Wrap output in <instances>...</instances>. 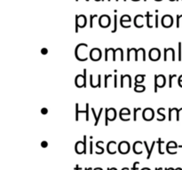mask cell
Returning a JSON list of instances; mask_svg holds the SVG:
<instances>
[{"mask_svg":"<svg viewBox=\"0 0 182 170\" xmlns=\"http://www.w3.org/2000/svg\"><path fill=\"white\" fill-rule=\"evenodd\" d=\"M165 76L163 74L159 75H155V92H157V87L163 88L165 85Z\"/></svg>","mask_w":182,"mask_h":170,"instance_id":"cell-1","label":"cell"},{"mask_svg":"<svg viewBox=\"0 0 182 170\" xmlns=\"http://www.w3.org/2000/svg\"><path fill=\"white\" fill-rule=\"evenodd\" d=\"M86 82V69H84V75L78 74L76 77V86L78 88H82L85 86Z\"/></svg>","mask_w":182,"mask_h":170,"instance_id":"cell-2","label":"cell"},{"mask_svg":"<svg viewBox=\"0 0 182 170\" xmlns=\"http://www.w3.org/2000/svg\"><path fill=\"white\" fill-rule=\"evenodd\" d=\"M76 152L78 154L86 152V136H84V142H77L76 144Z\"/></svg>","mask_w":182,"mask_h":170,"instance_id":"cell-3","label":"cell"},{"mask_svg":"<svg viewBox=\"0 0 182 170\" xmlns=\"http://www.w3.org/2000/svg\"><path fill=\"white\" fill-rule=\"evenodd\" d=\"M117 117V111L114 108L106 109V121L105 125H107V121H114Z\"/></svg>","mask_w":182,"mask_h":170,"instance_id":"cell-4","label":"cell"},{"mask_svg":"<svg viewBox=\"0 0 182 170\" xmlns=\"http://www.w3.org/2000/svg\"><path fill=\"white\" fill-rule=\"evenodd\" d=\"M90 58L93 60H94V61L100 60V58H101V51H100V50L98 49V48H94V49L90 51Z\"/></svg>","mask_w":182,"mask_h":170,"instance_id":"cell-5","label":"cell"},{"mask_svg":"<svg viewBox=\"0 0 182 170\" xmlns=\"http://www.w3.org/2000/svg\"><path fill=\"white\" fill-rule=\"evenodd\" d=\"M118 151H119V152H121V153H123V154H125V153H127V152H129V151H130L129 143L126 141L121 142L118 145Z\"/></svg>","mask_w":182,"mask_h":170,"instance_id":"cell-6","label":"cell"},{"mask_svg":"<svg viewBox=\"0 0 182 170\" xmlns=\"http://www.w3.org/2000/svg\"><path fill=\"white\" fill-rule=\"evenodd\" d=\"M149 58L151 60H158L160 59V51L157 48H153L149 51Z\"/></svg>","mask_w":182,"mask_h":170,"instance_id":"cell-7","label":"cell"},{"mask_svg":"<svg viewBox=\"0 0 182 170\" xmlns=\"http://www.w3.org/2000/svg\"><path fill=\"white\" fill-rule=\"evenodd\" d=\"M172 21H173L172 17L170 16V15H165V16H164L162 19V25L164 26V27H171V26H172V23H173Z\"/></svg>","mask_w":182,"mask_h":170,"instance_id":"cell-8","label":"cell"},{"mask_svg":"<svg viewBox=\"0 0 182 170\" xmlns=\"http://www.w3.org/2000/svg\"><path fill=\"white\" fill-rule=\"evenodd\" d=\"M99 24H100L102 27H108L109 24H110V19H109V17L107 16V15H102L100 18V20H99Z\"/></svg>","mask_w":182,"mask_h":170,"instance_id":"cell-9","label":"cell"},{"mask_svg":"<svg viewBox=\"0 0 182 170\" xmlns=\"http://www.w3.org/2000/svg\"><path fill=\"white\" fill-rule=\"evenodd\" d=\"M143 118L146 121H151L154 118V111L151 108H147L143 111Z\"/></svg>","mask_w":182,"mask_h":170,"instance_id":"cell-10","label":"cell"},{"mask_svg":"<svg viewBox=\"0 0 182 170\" xmlns=\"http://www.w3.org/2000/svg\"><path fill=\"white\" fill-rule=\"evenodd\" d=\"M141 146H142V143L140 141L136 142V143L133 145V152L137 154H140L142 153V150H141Z\"/></svg>","mask_w":182,"mask_h":170,"instance_id":"cell-11","label":"cell"},{"mask_svg":"<svg viewBox=\"0 0 182 170\" xmlns=\"http://www.w3.org/2000/svg\"><path fill=\"white\" fill-rule=\"evenodd\" d=\"M117 145V143H116L115 141H111V142H109L108 144H107V152H109L110 154H115L116 152V150H115V146L114 145Z\"/></svg>","mask_w":182,"mask_h":170,"instance_id":"cell-12","label":"cell"},{"mask_svg":"<svg viewBox=\"0 0 182 170\" xmlns=\"http://www.w3.org/2000/svg\"><path fill=\"white\" fill-rule=\"evenodd\" d=\"M130 114H131V112H130V110L127 108H123L122 110L120 111V118L123 120V121H124V116L125 115L129 116Z\"/></svg>","mask_w":182,"mask_h":170,"instance_id":"cell-13","label":"cell"},{"mask_svg":"<svg viewBox=\"0 0 182 170\" xmlns=\"http://www.w3.org/2000/svg\"><path fill=\"white\" fill-rule=\"evenodd\" d=\"M144 145H145V146H146V148H147V151H148V157H147V159H149L150 158V156H151V152H152V151H153V148H154V146H155V141H154L153 143H152V145H151V149H148V144H147V142H144Z\"/></svg>","mask_w":182,"mask_h":170,"instance_id":"cell-14","label":"cell"},{"mask_svg":"<svg viewBox=\"0 0 182 170\" xmlns=\"http://www.w3.org/2000/svg\"><path fill=\"white\" fill-rule=\"evenodd\" d=\"M135 85H136V86L134 87V91H136V92H139V93L143 92V91L146 90L145 86H143V85H137V83Z\"/></svg>","mask_w":182,"mask_h":170,"instance_id":"cell-15","label":"cell"},{"mask_svg":"<svg viewBox=\"0 0 182 170\" xmlns=\"http://www.w3.org/2000/svg\"><path fill=\"white\" fill-rule=\"evenodd\" d=\"M103 111V108H100V112H99V115H98V117L96 116V114H95V111H94V109L93 108H92V112H93V115L95 116V119H96V121H95V125H97L98 124V122H99V118L100 117V115H101V112Z\"/></svg>","mask_w":182,"mask_h":170,"instance_id":"cell-16","label":"cell"},{"mask_svg":"<svg viewBox=\"0 0 182 170\" xmlns=\"http://www.w3.org/2000/svg\"><path fill=\"white\" fill-rule=\"evenodd\" d=\"M144 77L145 75H141V74H138V75L135 77V81L136 83H140V82H143L144 81Z\"/></svg>","mask_w":182,"mask_h":170,"instance_id":"cell-17","label":"cell"},{"mask_svg":"<svg viewBox=\"0 0 182 170\" xmlns=\"http://www.w3.org/2000/svg\"><path fill=\"white\" fill-rule=\"evenodd\" d=\"M177 147H178V145H177L176 143L173 141L170 142V143L167 145V149H176Z\"/></svg>","mask_w":182,"mask_h":170,"instance_id":"cell-18","label":"cell"},{"mask_svg":"<svg viewBox=\"0 0 182 170\" xmlns=\"http://www.w3.org/2000/svg\"><path fill=\"white\" fill-rule=\"evenodd\" d=\"M139 111H141V108H140V107L134 108V114H133V120H134V121H137V112H139Z\"/></svg>","mask_w":182,"mask_h":170,"instance_id":"cell-19","label":"cell"},{"mask_svg":"<svg viewBox=\"0 0 182 170\" xmlns=\"http://www.w3.org/2000/svg\"><path fill=\"white\" fill-rule=\"evenodd\" d=\"M176 74H173V75H171V74H170V76H169V87L170 88H171L172 87V82H171V81H172V78H174V77H176Z\"/></svg>","mask_w":182,"mask_h":170,"instance_id":"cell-20","label":"cell"},{"mask_svg":"<svg viewBox=\"0 0 182 170\" xmlns=\"http://www.w3.org/2000/svg\"><path fill=\"white\" fill-rule=\"evenodd\" d=\"M158 143H159V153L160 154H164V152L162 151V144H164V142L163 141H161V139H159V141H158Z\"/></svg>","mask_w":182,"mask_h":170,"instance_id":"cell-21","label":"cell"},{"mask_svg":"<svg viewBox=\"0 0 182 170\" xmlns=\"http://www.w3.org/2000/svg\"><path fill=\"white\" fill-rule=\"evenodd\" d=\"M109 77H112L111 74H108V75H105V87H106V88L107 87V79H108Z\"/></svg>","mask_w":182,"mask_h":170,"instance_id":"cell-22","label":"cell"},{"mask_svg":"<svg viewBox=\"0 0 182 170\" xmlns=\"http://www.w3.org/2000/svg\"><path fill=\"white\" fill-rule=\"evenodd\" d=\"M178 48H179V55H178V60H181V54H180V51H181V43H178Z\"/></svg>","mask_w":182,"mask_h":170,"instance_id":"cell-23","label":"cell"},{"mask_svg":"<svg viewBox=\"0 0 182 170\" xmlns=\"http://www.w3.org/2000/svg\"><path fill=\"white\" fill-rule=\"evenodd\" d=\"M48 112V109L47 108H42L41 109V114H46Z\"/></svg>","mask_w":182,"mask_h":170,"instance_id":"cell-24","label":"cell"},{"mask_svg":"<svg viewBox=\"0 0 182 170\" xmlns=\"http://www.w3.org/2000/svg\"><path fill=\"white\" fill-rule=\"evenodd\" d=\"M41 53H42V54H47L48 50L46 49V48H43V49L41 50Z\"/></svg>","mask_w":182,"mask_h":170,"instance_id":"cell-25","label":"cell"},{"mask_svg":"<svg viewBox=\"0 0 182 170\" xmlns=\"http://www.w3.org/2000/svg\"><path fill=\"white\" fill-rule=\"evenodd\" d=\"M76 105H77V116H76V120H77V121H78V114H79L80 112L78 111V104H77Z\"/></svg>","mask_w":182,"mask_h":170,"instance_id":"cell-26","label":"cell"},{"mask_svg":"<svg viewBox=\"0 0 182 170\" xmlns=\"http://www.w3.org/2000/svg\"><path fill=\"white\" fill-rule=\"evenodd\" d=\"M117 31V15H115V27H114V30L112 31V33L116 32Z\"/></svg>","mask_w":182,"mask_h":170,"instance_id":"cell-27","label":"cell"},{"mask_svg":"<svg viewBox=\"0 0 182 170\" xmlns=\"http://www.w3.org/2000/svg\"><path fill=\"white\" fill-rule=\"evenodd\" d=\"M140 164V162H138V161H136V162H134V164H133V167H132V170H137V166Z\"/></svg>","mask_w":182,"mask_h":170,"instance_id":"cell-28","label":"cell"},{"mask_svg":"<svg viewBox=\"0 0 182 170\" xmlns=\"http://www.w3.org/2000/svg\"><path fill=\"white\" fill-rule=\"evenodd\" d=\"M48 145V143L46 141H43L42 143H41V146L42 147H47Z\"/></svg>","mask_w":182,"mask_h":170,"instance_id":"cell-29","label":"cell"},{"mask_svg":"<svg viewBox=\"0 0 182 170\" xmlns=\"http://www.w3.org/2000/svg\"><path fill=\"white\" fill-rule=\"evenodd\" d=\"M90 153H93V141H91V145H90Z\"/></svg>","mask_w":182,"mask_h":170,"instance_id":"cell-30","label":"cell"},{"mask_svg":"<svg viewBox=\"0 0 182 170\" xmlns=\"http://www.w3.org/2000/svg\"><path fill=\"white\" fill-rule=\"evenodd\" d=\"M157 20H158V16H155V27H158V23H157Z\"/></svg>","mask_w":182,"mask_h":170,"instance_id":"cell-31","label":"cell"},{"mask_svg":"<svg viewBox=\"0 0 182 170\" xmlns=\"http://www.w3.org/2000/svg\"><path fill=\"white\" fill-rule=\"evenodd\" d=\"M117 75H115V87H117Z\"/></svg>","mask_w":182,"mask_h":170,"instance_id":"cell-32","label":"cell"},{"mask_svg":"<svg viewBox=\"0 0 182 170\" xmlns=\"http://www.w3.org/2000/svg\"><path fill=\"white\" fill-rule=\"evenodd\" d=\"M180 81H182V75H180L178 78V82H180Z\"/></svg>","mask_w":182,"mask_h":170,"instance_id":"cell-33","label":"cell"},{"mask_svg":"<svg viewBox=\"0 0 182 170\" xmlns=\"http://www.w3.org/2000/svg\"><path fill=\"white\" fill-rule=\"evenodd\" d=\"M141 170H150V168H148V167H144V168H142Z\"/></svg>","mask_w":182,"mask_h":170,"instance_id":"cell-34","label":"cell"},{"mask_svg":"<svg viewBox=\"0 0 182 170\" xmlns=\"http://www.w3.org/2000/svg\"><path fill=\"white\" fill-rule=\"evenodd\" d=\"M92 168H85V170H91Z\"/></svg>","mask_w":182,"mask_h":170,"instance_id":"cell-35","label":"cell"},{"mask_svg":"<svg viewBox=\"0 0 182 170\" xmlns=\"http://www.w3.org/2000/svg\"><path fill=\"white\" fill-rule=\"evenodd\" d=\"M178 147H179V148H182V145H179Z\"/></svg>","mask_w":182,"mask_h":170,"instance_id":"cell-36","label":"cell"}]
</instances>
